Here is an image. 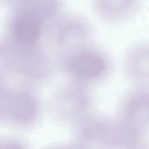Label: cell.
<instances>
[{
	"instance_id": "7a4b0ae2",
	"label": "cell",
	"mask_w": 149,
	"mask_h": 149,
	"mask_svg": "<svg viewBox=\"0 0 149 149\" xmlns=\"http://www.w3.org/2000/svg\"><path fill=\"white\" fill-rule=\"evenodd\" d=\"M44 33L51 46L63 56L88 45L92 29L88 20L79 14L58 12Z\"/></svg>"
},
{
	"instance_id": "ba28073f",
	"label": "cell",
	"mask_w": 149,
	"mask_h": 149,
	"mask_svg": "<svg viewBox=\"0 0 149 149\" xmlns=\"http://www.w3.org/2000/svg\"><path fill=\"white\" fill-rule=\"evenodd\" d=\"M124 70L127 77L136 86H148V45L141 40L131 45L126 51L123 60Z\"/></svg>"
},
{
	"instance_id": "6da1fadb",
	"label": "cell",
	"mask_w": 149,
	"mask_h": 149,
	"mask_svg": "<svg viewBox=\"0 0 149 149\" xmlns=\"http://www.w3.org/2000/svg\"><path fill=\"white\" fill-rule=\"evenodd\" d=\"M10 2L4 39L16 47L38 45L47 26L59 12V2L26 0Z\"/></svg>"
},
{
	"instance_id": "3957f363",
	"label": "cell",
	"mask_w": 149,
	"mask_h": 149,
	"mask_svg": "<svg viewBox=\"0 0 149 149\" xmlns=\"http://www.w3.org/2000/svg\"><path fill=\"white\" fill-rule=\"evenodd\" d=\"M60 61L72 81L83 85L101 79L108 69L105 54L89 45L62 56Z\"/></svg>"
},
{
	"instance_id": "30bf717a",
	"label": "cell",
	"mask_w": 149,
	"mask_h": 149,
	"mask_svg": "<svg viewBox=\"0 0 149 149\" xmlns=\"http://www.w3.org/2000/svg\"><path fill=\"white\" fill-rule=\"evenodd\" d=\"M12 49L3 38L0 39V81H7L12 77Z\"/></svg>"
},
{
	"instance_id": "277c9868",
	"label": "cell",
	"mask_w": 149,
	"mask_h": 149,
	"mask_svg": "<svg viewBox=\"0 0 149 149\" xmlns=\"http://www.w3.org/2000/svg\"><path fill=\"white\" fill-rule=\"evenodd\" d=\"M10 46L12 49V77L16 78L20 84L31 86L45 80L51 74V61L39 45Z\"/></svg>"
},
{
	"instance_id": "8fae6325",
	"label": "cell",
	"mask_w": 149,
	"mask_h": 149,
	"mask_svg": "<svg viewBox=\"0 0 149 149\" xmlns=\"http://www.w3.org/2000/svg\"><path fill=\"white\" fill-rule=\"evenodd\" d=\"M10 85L7 81H0V119H2Z\"/></svg>"
},
{
	"instance_id": "7c38bea8",
	"label": "cell",
	"mask_w": 149,
	"mask_h": 149,
	"mask_svg": "<svg viewBox=\"0 0 149 149\" xmlns=\"http://www.w3.org/2000/svg\"><path fill=\"white\" fill-rule=\"evenodd\" d=\"M2 149H22V148L17 145V144H9V145H7L5 147H3Z\"/></svg>"
},
{
	"instance_id": "52a82bcc",
	"label": "cell",
	"mask_w": 149,
	"mask_h": 149,
	"mask_svg": "<svg viewBox=\"0 0 149 149\" xmlns=\"http://www.w3.org/2000/svg\"><path fill=\"white\" fill-rule=\"evenodd\" d=\"M120 120L130 126L133 123L144 122L148 113V86H135L120 97L118 105Z\"/></svg>"
},
{
	"instance_id": "5b68a950",
	"label": "cell",
	"mask_w": 149,
	"mask_h": 149,
	"mask_svg": "<svg viewBox=\"0 0 149 149\" xmlns=\"http://www.w3.org/2000/svg\"><path fill=\"white\" fill-rule=\"evenodd\" d=\"M91 97L84 85L70 81L57 87L48 101V109L58 116L75 117L90 109Z\"/></svg>"
},
{
	"instance_id": "9c48e42d",
	"label": "cell",
	"mask_w": 149,
	"mask_h": 149,
	"mask_svg": "<svg viewBox=\"0 0 149 149\" xmlns=\"http://www.w3.org/2000/svg\"><path fill=\"white\" fill-rule=\"evenodd\" d=\"M141 5V1L136 0H96L91 2V7L98 18L110 23H118L133 17Z\"/></svg>"
},
{
	"instance_id": "8992f818",
	"label": "cell",
	"mask_w": 149,
	"mask_h": 149,
	"mask_svg": "<svg viewBox=\"0 0 149 149\" xmlns=\"http://www.w3.org/2000/svg\"><path fill=\"white\" fill-rule=\"evenodd\" d=\"M39 109V101L30 86L10 85L3 119L17 125L28 124L36 118Z\"/></svg>"
}]
</instances>
